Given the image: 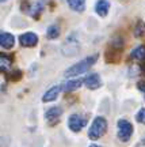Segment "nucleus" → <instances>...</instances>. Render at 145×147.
Here are the masks:
<instances>
[{
    "label": "nucleus",
    "mask_w": 145,
    "mask_h": 147,
    "mask_svg": "<svg viewBox=\"0 0 145 147\" xmlns=\"http://www.w3.org/2000/svg\"><path fill=\"white\" fill-rule=\"evenodd\" d=\"M109 10H110L109 0H98V1H96V4H95V12H96L100 18L107 16Z\"/></svg>",
    "instance_id": "11"
},
{
    "label": "nucleus",
    "mask_w": 145,
    "mask_h": 147,
    "mask_svg": "<svg viewBox=\"0 0 145 147\" xmlns=\"http://www.w3.org/2000/svg\"><path fill=\"white\" fill-rule=\"evenodd\" d=\"M79 49H80V44H79V40L76 38L75 34H71V36L67 37L65 42L62 44L61 47V53L67 57H72L75 55H78Z\"/></svg>",
    "instance_id": "3"
},
{
    "label": "nucleus",
    "mask_w": 145,
    "mask_h": 147,
    "mask_svg": "<svg viewBox=\"0 0 145 147\" xmlns=\"http://www.w3.org/2000/svg\"><path fill=\"white\" fill-rule=\"evenodd\" d=\"M0 1H1V3H5V1H8V0H0Z\"/></svg>",
    "instance_id": "23"
},
{
    "label": "nucleus",
    "mask_w": 145,
    "mask_h": 147,
    "mask_svg": "<svg viewBox=\"0 0 145 147\" xmlns=\"http://www.w3.org/2000/svg\"><path fill=\"white\" fill-rule=\"evenodd\" d=\"M12 75L10 76L11 80H19V79L22 78V72L21 71H14V72H11Z\"/></svg>",
    "instance_id": "20"
},
{
    "label": "nucleus",
    "mask_w": 145,
    "mask_h": 147,
    "mask_svg": "<svg viewBox=\"0 0 145 147\" xmlns=\"http://www.w3.org/2000/svg\"><path fill=\"white\" fill-rule=\"evenodd\" d=\"M11 63H12V60H11L10 56H7L5 53L0 55V69H1V72H5L7 69L10 68Z\"/></svg>",
    "instance_id": "16"
},
{
    "label": "nucleus",
    "mask_w": 145,
    "mask_h": 147,
    "mask_svg": "<svg viewBox=\"0 0 145 147\" xmlns=\"http://www.w3.org/2000/svg\"><path fill=\"white\" fill-rule=\"evenodd\" d=\"M43 10H45V0H38L35 4H33L30 7V11H29V12H30V15L33 16V18L38 19Z\"/></svg>",
    "instance_id": "13"
},
{
    "label": "nucleus",
    "mask_w": 145,
    "mask_h": 147,
    "mask_svg": "<svg viewBox=\"0 0 145 147\" xmlns=\"http://www.w3.org/2000/svg\"><path fill=\"white\" fill-rule=\"evenodd\" d=\"M60 36V27L57 25H50L46 30V37L49 40H56Z\"/></svg>",
    "instance_id": "17"
},
{
    "label": "nucleus",
    "mask_w": 145,
    "mask_h": 147,
    "mask_svg": "<svg viewBox=\"0 0 145 147\" xmlns=\"http://www.w3.org/2000/svg\"><path fill=\"white\" fill-rule=\"evenodd\" d=\"M117 127H118V131H117V135H118V139L121 142H128L132 135H133V125L130 124L128 120L125 119H121L117 123Z\"/></svg>",
    "instance_id": "4"
},
{
    "label": "nucleus",
    "mask_w": 145,
    "mask_h": 147,
    "mask_svg": "<svg viewBox=\"0 0 145 147\" xmlns=\"http://www.w3.org/2000/svg\"><path fill=\"white\" fill-rule=\"evenodd\" d=\"M61 90H62V86H60V84H56V86L50 87V89L43 94V97H42V102H52V101L57 100V97H58V94H60Z\"/></svg>",
    "instance_id": "9"
},
{
    "label": "nucleus",
    "mask_w": 145,
    "mask_h": 147,
    "mask_svg": "<svg viewBox=\"0 0 145 147\" xmlns=\"http://www.w3.org/2000/svg\"><path fill=\"white\" fill-rule=\"evenodd\" d=\"M130 57L134 59V60L144 61L145 60V47L144 45H140V47H137L136 49H133L132 53H130Z\"/></svg>",
    "instance_id": "15"
},
{
    "label": "nucleus",
    "mask_w": 145,
    "mask_h": 147,
    "mask_svg": "<svg viewBox=\"0 0 145 147\" xmlns=\"http://www.w3.org/2000/svg\"><path fill=\"white\" fill-rule=\"evenodd\" d=\"M107 131V121L104 117L98 116L95 117L92 121V124L88 128V138L91 140H98L100 136H103Z\"/></svg>",
    "instance_id": "2"
},
{
    "label": "nucleus",
    "mask_w": 145,
    "mask_h": 147,
    "mask_svg": "<svg viewBox=\"0 0 145 147\" xmlns=\"http://www.w3.org/2000/svg\"><path fill=\"white\" fill-rule=\"evenodd\" d=\"M84 84L90 90H96L102 86V79L98 74H90L84 78Z\"/></svg>",
    "instance_id": "8"
},
{
    "label": "nucleus",
    "mask_w": 145,
    "mask_h": 147,
    "mask_svg": "<svg viewBox=\"0 0 145 147\" xmlns=\"http://www.w3.org/2000/svg\"><path fill=\"white\" fill-rule=\"evenodd\" d=\"M134 37H137V38H140V37L144 36L145 33V23L142 21H137V25H136L134 27Z\"/></svg>",
    "instance_id": "18"
},
{
    "label": "nucleus",
    "mask_w": 145,
    "mask_h": 147,
    "mask_svg": "<svg viewBox=\"0 0 145 147\" xmlns=\"http://www.w3.org/2000/svg\"><path fill=\"white\" fill-rule=\"evenodd\" d=\"M19 42H21L22 47L33 48L38 44V36L33 32H27V33H25V34H22V36L19 37Z\"/></svg>",
    "instance_id": "7"
},
{
    "label": "nucleus",
    "mask_w": 145,
    "mask_h": 147,
    "mask_svg": "<svg viewBox=\"0 0 145 147\" xmlns=\"http://www.w3.org/2000/svg\"><path fill=\"white\" fill-rule=\"evenodd\" d=\"M67 3L75 12H83L86 10V0H67Z\"/></svg>",
    "instance_id": "14"
},
{
    "label": "nucleus",
    "mask_w": 145,
    "mask_h": 147,
    "mask_svg": "<svg viewBox=\"0 0 145 147\" xmlns=\"http://www.w3.org/2000/svg\"><path fill=\"white\" fill-rule=\"evenodd\" d=\"M142 69H144V71H145V68H144V67H142Z\"/></svg>",
    "instance_id": "24"
},
{
    "label": "nucleus",
    "mask_w": 145,
    "mask_h": 147,
    "mask_svg": "<svg viewBox=\"0 0 145 147\" xmlns=\"http://www.w3.org/2000/svg\"><path fill=\"white\" fill-rule=\"evenodd\" d=\"M90 147H100V146H98V144H91Z\"/></svg>",
    "instance_id": "22"
},
{
    "label": "nucleus",
    "mask_w": 145,
    "mask_h": 147,
    "mask_svg": "<svg viewBox=\"0 0 145 147\" xmlns=\"http://www.w3.org/2000/svg\"><path fill=\"white\" fill-rule=\"evenodd\" d=\"M61 115H62V108H60V106H52V108H49L45 112V119H46V121L50 125H54V124H57L58 121H60Z\"/></svg>",
    "instance_id": "6"
},
{
    "label": "nucleus",
    "mask_w": 145,
    "mask_h": 147,
    "mask_svg": "<svg viewBox=\"0 0 145 147\" xmlns=\"http://www.w3.org/2000/svg\"><path fill=\"white\" fill-rule=\"evenodd\" d=\"M0 45L3 49H11L15 45V37L7 32L0 33Z\"/></svg>",
    "instance_id": "10"
},
{
    "label": "nucleus",
    "mask_w": 145,
    "mask_h": 147,
    "mask_svg": "<svg viewBox=\"0 0 145 147\" xmlns=\"http://www.w3.org/2000/svg\"><path fill=\"white\" fill-rule=\"evenodd\" d=\"M98 57H99V53H95V55H91V56L83 59V60H82V61H79L78 64H75V65H72V67H69V68L65 71L64 75H65L67 78L80 76L82 74H86L87 71H90V68L96 63Z\"/></svg>",
    "instance_id": "1"
},
{
    "label": "nucleus",
    "mask_w": 145,
    "mask_h": 147,
    "mask_svg": "<svg viewBox=\"0 0 145 147\" xmlns=\"http://www.w3.org/2000/svg\"><path fill=\"white\" fill-rule=\"evenodd\" d=\"M136 120H137V123H140V124H144L145 125V108H141V109L137 112Z\"/></svg>",
    "instance_id": "19"
},
{
    "label": "nucleus",
    "mask_w": 145,
    "mask_h": 147,
    "mask_svg": "<svg viewBox=\"0 0 145 147\" xmlns=\"http://www.w3.org/2000/svg\"><path fill=\"white\" fill-rule=\"evenodd\" d=\"M137 87H138V90H140L141 93L144 94V97H145V79L144 80H140V82L137 83Z\"/></svg>",
    "instance_id": "21"
},
{
    "label": "nucleus",
    "mask_w": 145,
    "mask_h": 147,
    "mask_svg": "<svg viewBox=\"0 0 145 147\" xmlns=\"http://www.w3.org/2000/svg\"><path fill=\"white\" fill-rule=\"evenodd\" d=\"M87 124V119L80 115H72L68 119V128L72 132H80Z\"/></svg>",
    "instance_id": "5"
},
{
    "label": "nucleus",
    "mask_w": 145,
    "mask_h": 147,
    "mask_svg": "<svg viewBox=\"0 0 145 147\" xmlns=\"http://www.w3.org/2000/svg\"><path fill=\"white\" fill-rule=\"evenodd\" d=\"M83 83H84V79H83V78L72 79V80H68L67 83L62 84V90H64L65 93H71V91H75V90H78Z\"/></svg>",
    "instance_id": "12"
}]
</instances>
